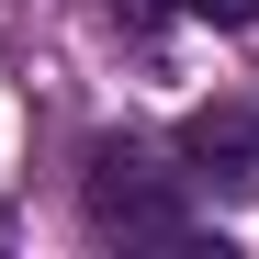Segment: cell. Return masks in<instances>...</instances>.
Returning a JSON list of instances; mask_svg holds the SVG:
<instances>
[{"mask_svg":"<svg viewBox=\"0 0 259 259\" xmlns=\"http://www.w3.org/2000/svg\"><path fill=\"white\" fill-rule=\"evenodd\" d=\"M181 158H192V181L248 192L259 181V102H192L181 113Z\"/></svg>","mask_w":259,"mask_h":259,"instance_id":"7a4b0ae2","label":"cell"},{"mask_svg":"<svg viewBox=\"0 0 259 259\" xmlns=\"http://www.w3.org/2000/svg\"><path fill=\"white\" fill-rule=\"evenodd\" d=\"M102 237H181V181L136 147V136H102L91 147V181H79Z\"/></svg>","mask_w":259,"mask_h":259,"instance_id":"6da1fadb","label":"cell"},{"mask_svg":"<svg viewBox=\"0 0 259 259\" xmlns=\"http://www.w3.org/2000/svg\"><path fill=\"white\" fill-rule=\"evenodd\" d=\"M181 12H192V23H226V34H237V23H259V0H181Z\"/></svg>","mask_w":259,"mask_h":259,"instance_id":"3957f363","label":"cell"},{"mask_svg":"<svg viewBox=\"0 0 259 259\" xmlns=\"http://www.w3.org/2000/svg\"><path fill=\"white\" fill-rule=\"evenodd\" d=\"M113 12H124V23H158V12H181V0H113Z\"/></svg>","mask_w":259,"mask_h":259,"instance_id":"277c9868","label":"cell"}]
</instances>
